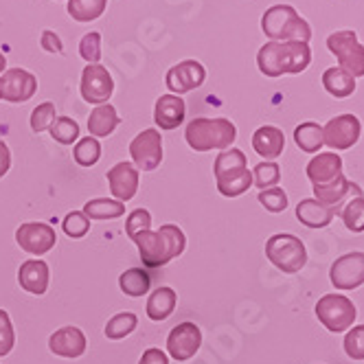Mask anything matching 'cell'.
Returning a JSON list of instances; mask_svg holds the SVG:
<instances>
[{"label": "cell", "mask_w": 364, "mask_h": 364, "mask_svg": "<svg viewBox=\"0 0 364 364\" xmlns=\"http://www.w3.org/2000/svg\"><path fill=\"white\" fill-rule=\"evenodd\" d=\"M132 242L136 244L141 259H143V266L147 268H161L169 264L171 259L185 252V246H187L185 232L176 224H163L159 230H151V228L143 230Z\"/></svg>", "instance_id": "obj_1"}, {"label": "cell", "mask_w": 364, "mask_h": 364, "mask_svg": "<svg viewBox=\"0 0 364 364\" xmlns=\"http://www.w3.org/2000/svg\"><path fill=\"white\" fill-rule=\"evenodd\" d=\"M311 62L307 42H266L257 53V64L266 77L296 75L303 73Z\"/></svg>", "instance_id": "obj_2"}, {"label": "cell", "mask_w": 364, "mask_h": 364, "mask_svg": "<svg viewBox=\"0 0 364 364\" xmlns=\"http://www.w3.org/2000/svg\"><path fill=\"white\" fill-rule=\"evenodd\" d=\"M185 139L189 147L196 151H211V149L222 151V149L232 147V143H235L237 127L230 119H224V117H218V119L198 117L187 125Z\"/></svg>", "instance_id": "obj_3"}, {"label": "cell", "mask_w": 364, "mask_h": 364, "mask_svg": "<svg viewBox=\"0 0 364 364\" xmlns=\"http://www.w3.org/2000/svg\"><path fill=\"white\" fill-rule=\"evenodd\" d=\"M262 31L272 42H309L311 29L290 5H272L262 18Z\"/></svg>", "instance_id": "obj_4"}, {"label": "cell", "mask_w": 364, "mask_h": 364, "mask_svg": "<svg viewBox=\"0 0 364 364\" xmlns=\"http://www.w3.org/2000/svg\"><path fill=\"white\" fill-rule=\"evenodd\" d=\"M266 257L270 264L285 274H296L307 264L305 244L290 232H277L266 242Z\"/></svg>", "instance_id": "obj_5"}, {"label": "cell", "mask_w": 364, "mask_h": 364, "mask_svg": "<svg viewBox=\"0 0 364 364\" xmlns=\"http://www.w3.org/2000/svg\"><path fill=\"white\" fill-rule=\"evenodd\" d=\"M355 316H358L355 305L345 294H325L316 303V318L331 333L351 329L355 323Z\"/></svg>", "instance_id": "obj_6"}, {"label": "cell", "mask_w": 364, "mask_h": 364, "mask_svg": "<svg viewBox=\"0 0 364 364\" xmlns=\"http://www.w3.org/2000/svg\"><path fill=\"white\" fill-rule=\"evenodd\" d=\"M329 53L336 55L343 70L353 77H364V46L358 42L355 31H336L327 38Z\"/></svg>", "instance_id": "obj_7"}, {"label": "cell", "mask_w": 364, "mask_h": 364, "mask_svg": "<svg viewBox=\"0 0 364 364\" xmlns=\"http://www.w3.org/2000/svg\"><path fill=\"white\" fill-rule=\"evenodd\" d=\"M129 156H132V165L139 171H154L163 163V136L159 129H143L139 132L132 143H129Z\"/></svg>", "instance_id": "obj_8"}, {"label": "cell", "mask_w": 364, "mask_h": 364, "mask_svg": "<svg viewBox=\"0 0 364 364\" xmlns=\"http://www.w3.org/2000/svg\"><path fill=\"white\" fill-rule=\"evenodd\" d=\"M16 244L33 257H42L58 244L55 228L44 222H24L16 230Z\"/></svg>", "instance_id": "obj_9"}, {"label": "cell", "mask_w": 364, "mask_h": 364, "mask_svg": "<svg viewBox=\"0 0 364 364\" xmlns=\"http://www.w3.org/2000/svg\"><path fill=\"white\" fill-rule=\"evenodd\" d=\"M80 92H82V99L86 103H92V106L108 103L114 92V80L108 73V68L101 64H88L82 73Z\"/></svg>", "instance_id": "obj_10"}, {"label": "cell", "mask_w": 364, "mask_h": 364, "mask_svg": "<svg viewBox=\"0 0 364 364\" xmlns=\"http://www.w3.org/2000/svg\"><path fill=\"white\" fill-rule=\"evenodd\" d=\"M38 92V77L24 68H7L0 75V99L24 103Z\"/></svg>", "instance_id": "obj_11"}, {"label": "cell", "mask_w": 364, "mask_h": 364, "mask_svg": "<svg viewBox=\"0 0 364 364\" xmlns=\"http://www.w3.org/2000/svg\"><path fill=\"white\" fill-rule=\"evenodd\" d=\"M362 125L355 114H341L329 119L323 127V141L331 149H349L360 141Z\"/></svg>", "instance_id": "obj_12"}, {"label": "cell", "mask_w": 364, "mask_h": 364, "mask_svg": "<svg viewBox=\"0 0 364 364\" xmlns=\"http://www.w3.org/2000/svg\"><path fill=\"white\" fill-rule=\"evenodd\" d=\"M206 80V70L198 60H182L176 66H171L165 75V84L171 90V95H187L196 88H200Z\"/></svg>", "instance_id": "obj_13"}, {"label": "cell", "mask_w": 364, "mask_h": 364, "mask_svg": "<svg viewBox=\"0 0 364 364\" xmlns=\"http://www.w3.org/2000/svg\"><path fill=\"white\" fill-rule=\"evenodd\" d=\"M202 347V331L196 323H180L167 336V353L178 360L187 362L191 360Z\"/></svg>", "instance_id": "obj_14"}, {"label": "cell", "mask_w": 364, "mask_h": 364, "mask_svg": "<svg viewBox=\"0 0 364 364\" xmlns=\"http://www.w3.org/2000/svg\"><path fill=\"white\" fill-rule=\"evenodd\" d=\"M329 279L336 290H355L364 283V252H349L336 259Z\"/></svg>", "instance_id": "obj_15"}, {"label": "cell", "mask_w": 364, "mask_h": 364, "mask_svg": "<svg viewBox=\"0 0 364 364\" xmlns=\"http://www.w3.org/2000/svg\"><path fill=\"white\" fill-rule=\"evenodd\" d=\"M86 333L75 327V325H66V327H60L55 329V333H50L48 338V349L53 355H60V358H68V360H75V358H82L86 353Z\"/></svg>", "instance_id": "obj_16"}, {"label": "cell", "mask_w": 364, "mask_h": 364, "mask_svg": "<svg viewBox=\"0 0 364 364\" xmlns=\"http://www.w3.org/2000/svg\"><path fill=\"white\" fill-rule=\"evenodd\" d=\"M139 169L129 163V161H123V163H117L108 173H106V180H108V187H110V193L114 196V200L119 202H129L136 191H139Z\"/></svg>", "instance_id": "obj_17"}, {"label": "cell", "mask_w": 364, "mask_h": 364, "mask_svg": "<svg viewBox=\"0 0 364 364\" xmlns=\"http://www.w3.org/2000/svg\"><path fill=\"white\" fill-rule=\"evenodd\" d=\"M50 281V270L44 259H27L18 268V283L24 292H29L33 296H42L48 290Z\"/></svg>", "instance_id": "obj_18"}, {"label": "cell", "mask_w": 364, "mask_h": 364, "mask_svg": "<svg viewBox=\"0 0 364 364\" xmlns=\"http://www.w3.org/2000/svg\"><path fill=\"white\" fill-rule=\"evenodd\" d=\"M185 114H187V106H185V101H182V97L178 95H163L159 97V101H156V106H154V121L161 129H165V132L182 125Z\"/></svg>", "instance_id": "obj_19"}, {"label": "cell", "mask_w": 364, "mask_h": 364, "mask_svg": "<svg viewBox=\"0 0 364 364\" xmlns=\"http://www.w3.org/2000/svg\"><path fill=\"white\" fill-rule=\"evenodd\" d=\"M353 191L355 196H362L360 187L349 182L343 173L333 178L331 182H325V185H314V200H318L321 204L325 206H333V209L341 213V206H343V200L345 196Z\"/></svg>", "instance_id": "obj_20"}, {"label": "cell", "mask_w": 364, "mask_h": 364, "mask_svg": "<svg viewBox=\"0 0 364 364\" xmlns=\"http://www.w3.org/2000/svg\"><path fill=\"white\" fill-rule=\"evenodd\" d=\"M341 173H343V159L336 151L318 154L307 165V178L311 180V185H325V182H331Z\"/></svg>", "instance_id": "obj_21"}, {"label": "cell", "mask_w": 364, "mask_h": 364, "mask_svg": "<svg viewBox=\"0 0 364 364\" xmlns=\"http://www.w3.org/2000/svg\"><path fill=\"white\" fill-rule=\"evenodd\" d=\"M336 215H338V211L333 206H325L314 198L301 200L296 204V220L307 228H325L331 224V220Z\"/></svg>", "instance_id": "obj_22"}, {"label": "cell", "mask_w": 364, "mask_h": 364, "mask_svg": "<svg viewBox=\"0 0 364 364\" xmlns=\"http://www.w3.org/2000/svg\"><path fill=\"white\" fill-rule=\"evenodd\" d=\"M252 147L259 156H264L266 161H274L285 149V136L279 127L264 125L252 134Z\"/></svg>", "instance_id": "obj_23"}, {"label": "cell", "mask_w": 364, "mask_h": 364, "mask_svg": "<svg viewBox=\"0 0 364 364\" xmlns=\"http://www.w3.org/2000/svg\"><path fill=\"white\" fill-rule=\"evenodd\" d=\"M178 305V294L173 288H167V285H161V288H156L149 299H147V316L149 321H156V323H161V321H167L171 314H173V309Z\"/></svg>", "instance_id": "obj_24"}, {"label": "cell", "mask_w": 364, "mask_h": 364, "mask_svg": "<svg viewBox=\"0 0 364 364\" xmlns=\"http://www.w3.org/2000/svg\"><path fill=\"white\" fill-rule=\"evenodd\" d=\"M119 123H121V119H119L117 108L112 103H101V106H97L88 117V132L95 139L110 136L119 127Z\"/></svg>", "instance_id": "obj_25"}, {"label": "cell", "mask_w": 364, "mask_h": 364, "mask_svg": "<svg viewBox=\"0 0 364 364\" xmlns=\"http://www.w3.org/2000/svg\"><path fill=\"white\" fill-rule=\"evenodd\" d=\"M244 169H248L246 154L237 147H228L218 154V159L213 163V176L215 180H226L230 176H237Z\"/></svg>", "instance_id": "obj_26"}, {"label": "cell", "mask_w": 364, "mask_h": 364, "mask_svg": "<svg viewBox=\"0 0 364 364\" xmlns=\"http://www.w3.org/2000/svg\"><path fill=\"white\" fill-rule=\"evenodd\" d=\"M323 86L331 97L345 99V97L355 92V77L351 73L343 70L341 66L338 68L333 66V68H327L323 73Z\"/></svg>", "instance_id": "obj_27"}, {"label": "cell", "mask_w": 364, "mask_h": 364, "mask_svg": "<svg viewBox=\"0 0 364 364\" xmlns=\"http://www.w3.org/2000/svg\"><path fill=\"white\" fill-rule=\"evenodd\" d=\"M125 213V204L114 198H95L84 204V215L88 220H117Z\"/></svg>", "instance_id": "obj_28"}, {"label": "cell", "mask_w": 364, "mask_h": 364, "mask_svg": "<svg viewBox=\"0 0 364 364\" xmlns=\"http://www.w3.org/2000/svg\"><path fill=\"white\" fill-rule=\"evenodd\" d=\"M149 285H151V277L143 270V268H127L125 272H121L119 277V288L123 294L139 299L143 294L149 292Z\"/></svg>", "instance_id": "obj_29"}, {"label": "cell", "mask_w": 364, "mask_h": 364, "mask_svg": "<svg viewBox=\"0 0 364 364\" xmlns=\"http://www.w3.org/2000/svg\"><path fill=\"white\" fill-rule=\"evenodd\" d=\"M294 143L305 154H318V149L325 145L323 141V127L314 121H305L294 129Z\"/></svg>", "instance_id": "obj_30"}, {"label": "cell", "mask_w": 364, "mask_h": 364, "mask_svg": "<svg viewBox=\"0 0 364 364\" xmlns=\"http://www.w3.org/2000/svg\"><path fill=\"white\" fill-rule=\"evenodd\" d=\"M108 0H68V16L77 22H92L103 16Z\"/></svg>", "instance_id": "obj_31"}, {"label": "cell", "mask_w": 364, "mask_h": 364, "mask_svg": "<svg viewBox=\"0 0 364 364\" xmlns=\"http://www.w3.org/2000/svg\"><path fill=\"white\" fill-rule=\"evenodd\" d=\"M136 325H139V316L134 311H119V314H114L106 323L103 333H106L108 341H123L125 336H129L136 329Z\"/></svg>", "instance_id": "obj_32"}, {"label": "cell", "mask_w": 364, "mask_h": 364, "mask_svg": "<svg viewBox=\"0 0 364 364\" xmlns=\"http://www.w3.org/2000/svg\"><path fill=\"white\" fill-rule=\"evenodd\" d=\"M73 159L80 167H92L99 163L101 159V143L99 139L95 136H84L75 143V149H73Z\"/></svg>", "instance_id": "obj_33"}, {"label": "cell", "mask_w": 364, "mask_h": 364, "mask_svg": "<svg viewBox=\"0 0 364 364\" xmlns=\"http://www.w3.org/2000/svg\"><path fill=\"white\" fill-rule=\"evenodd\" d=\"M48 132L60 145H73L80 141V123L70 117H55V121L48 127Z\"/></svg>", "instance_id": "obj_34"}, {"label": "cell", "mask_w": 364, "mask_h": 364, "mask_svg": "<svg viewBox=\"0 0 364 364\" xmlns=\"http://www.w3.org/2000/svg\"><path fill=\"white\" fill-rule=\"evenodd\" d=\"M338 215L343 218L345 226L351 232H364V196L351 198Z\"/></svg>", "instance_id": "obj_35"}, {"label": "cell", "mask_w": 364, "mask_h": 364, "mask_svg": "<svg viewBox=\"0 0 364 364\" xmlns=\"http://www.w3.org/2000/svg\"><path fill=\"white\" fill-rule=\"evenodd\" d=\"M281 180V167L274 161H266V163H259L252 169V185L257 189H272L279 185Z\"/></svg>", "instance_id": "obj_36"}, {"label": "cell", "mask_w": 364, "mask_h": 364, "mask_svg": "<svg viewBox=\"0 0 364 364\" xmlns=\"http://www.w3.org/2000/svg\"><path fill=\"white\" fill-rule=\"evenodd\" d=\"M218 182V191L224 196V198H237L242 193H246L252 185V171L244 169L242 173L237 176H230L226 180H215Z\"/></svg>", "instance_id": "obj_37"}, {"label": "cell", "mask_w": 364, "mask_h": 364, "mask_svg": "<svg viewBox=\"0 0 364 364\" xmlns=\"http://www.w3.org/2000/svg\"><path fill=\"white\" fill-rule=\"evenodd\" d=\"M62 228L64 232L70 237V240H82L88 235L90 230V220L84 215V211H70L64 222H62Z\"/></svg>", "instance_id": "obj_38"}, {"label": "cell", "mask_w": 364, "mask_h": 364, "mask_svg": "<svg viewBox=\"0 0 364 364\" xmlns=\"http://www.w3.org/2000/svg\"><path fill=\"white\" fill-rule=\"evenodd\" d=\"M257 200L270 213H283L285 209H288V193H285L283 189H279V187L259 191Z\"/></svg>", "instance_id": "obj_39"}, {"label": "cell", "mask_w": 364, "mask_h": 364, "mask_svg": "<svg viewBox=\"0 0 364 364\" xmlns=\"http://www.w3.org/2000/svg\"><path fill=\"white\" fill-rule=\"evenodd\" d=\"M53 121H55V103L53 101L40 103V106L31 112V129L36 134L46 132Z\"/></svg>", "instance_id": "obj_40"}, {"label": "cell", "mask_w": 364, "mask_h": 364, "mask_svg": "<svg viewBox=\"0 0 364 364\" xmlns=\"http://www.w3.org/2000/svg\"><path fill=\"white\" fill-rule=\"evenodd\" d=\"M80 55L86 64H99V60H101V33L90 31L82 38Z\"/></svg>", "instance_id": "obj_41"}, {"label": "cell", "mask_w": 364, "mask_h": 364, "mask_svg": "<svg viewBox=\"0 0 364 364\" xmlns=\"http://www.w3.org/2000/svg\"><path fill=\"white\" fill-rule=\"evenodd\" d=\"M151 228V213L147 209H134L125 220V232L129 240H134L139 232Z\"/></svg>", "instance_id": "obj_42"}, {"label": "cell", "mask_w": 364, "mask_h": 364, "mask_svg": "<svg viewBox=\"0 0 364 364\" xmlns=\"http://www.w3.org/2000/svg\"><path fill=\"white\" fill-rule=\"evenodd\" d=\"M345 353L351 360H364V325H355L345 336Z\"/></svg>", "instance_id": "obj_43"}, {"label": "cell", "mask_w": 364, "mask_h": 364, "mask_svg": "<svg viewBox=\"0 0 364 364\" xmlns=\"http://www.w3.org/2000/svg\"><path fill=\"white\" fill-rule=\"evenodd\" d=\"M14 345H16V333H14L11 318L7 314V309H0V358L9 355Z\"/></svg>", "instance_id": "obj_44"}, {"label": "cell", "mask_w": 364, "mask_h": 364, "mask_svg": "<svg viewBox=\"0 0 364 364\" xmlns=\"http://www.w3.org/2000/svg\"><path fill=\"white\" fill-rule=\"evenodd\" d=\"M40 46L46 50V53H62L64 50V44L60 40V36L55 31H50V29H44L42 36H40Z\"/></svg>", "instance_id": "obj_45"}, {"label": "cell", "mask_w": 364, "mask_h": 364, "mask_svg": "<svg viewBox=\"0 0 364 364\" xmlns=\"http://www.w3.org/2000/svg\"><path fill=\"white\" fill-rule=\"evenodd\" d=\"M139 364H169V355L159 347H149L143 351Z\"/></svg>", "instance_id": "obj_46"}, {"label": "cell", "mask_w": 364, "mask_h": 364, "mask_svg": "<svg viewBox=\"0 0 364 364\" xmlns=\"http://www.w3.org/2000/svg\"><path fill=\"white\" fill-rule=\"evenodd\" d=\"M9 167H11V149L3 139H0V178L7 176Z\"/></svg>", "instance_id": "obj_47"}, {"label": "cell", "mask_w": 364, "mask_h": 364, "mask_svg": "<svg viewBox=\"0 0 364 364\" xmlns=\"http://www.w3.org/2000/svg\"><path fill=\"white\" fill-rule=\"evenodd\" d=\"M5 70H7V58L0 53V75H3Z\"/></svg>", "instance_id": "obj_48"}]
</instances>
